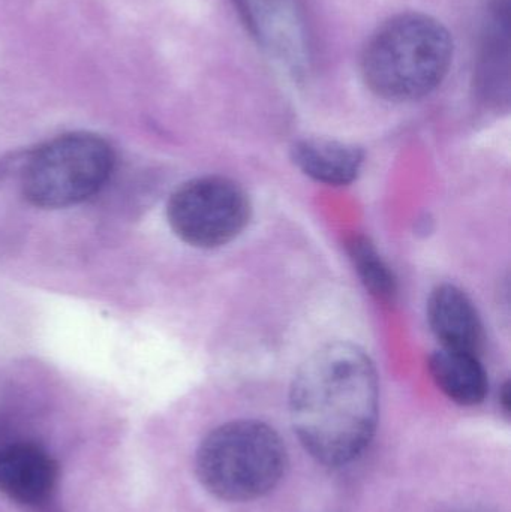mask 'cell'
Returning <instances> with one entry per match:
<instances>
[{
  "label": "cell",
  "instance_id": "5b68a950",
  "mask_svg": "<svg viewBox=\"0 0 511 512\" xmlns=\"http://www.w3.org/2000/svg\"><path fill=\"white\" fill-rule=\"evenodd\" d=\"M167 218L182 242L200 249L219 248L245 230L251 218V203L234 180L197 177L171 195Z\"/></svg>",
  "mask_w": 511,
  "mask_h": 512
},
{
  "label": "cell",
  "instance_id": "9c48e42d",
  "mask_svg": "<svg viewBox=\"0 0 511 512\" xmlns=\"http://www.w3.org/2000/svg\"><path fill=\"white\" fill-rule=\"evenodd\" d=\"M429 372L437 387L458 405H480L488 396V373L477 354L441 348L429 360Z\"/></svg>",
  "mask_w": 511,
  "mask_h": 512
},
{
  "label": "cell",
  "instance_id": "8992f818",
  "mask_svg": "<svg viewBox=\"0 0 511 512\" xmlns=\"http://www.w3.org/2000/svg\"><path fill=\"white\" fill-rule=\"evenodd\" d=\"M57 463L35 442H0V492L27 507H38L53 495Z\"/></svg>",
  "mask_w": 511,
  "mask_h": 512
},
{
  "label": "cell",
  "instance_id": "3957f363",
  "mask_svg": "<svg viewBox=\"0 0 511 512\" xmlns=\"http://www.w3.org/2000/svg\"><path fill=\"white\" fill-rule=\"evenodd\" d=\"M288 453L279 433L257 420L222 424L201 441L195 472L201 486L225 502H251L284 478Z\"/></svg>",
  "mask_w": 511,
  "mask_h": 512
},
{
  "label": "cell",
  "instance_id": "30bf717a",
  "mask_svg": "<svg viewBox=\"0 0 511 512\" xmlns=\"http://www.w3.org/2000/svg\"><path fill=\"white\" fill-rule=\"evenodd\" d=\"M347 251L366 289L378 300H392L396 294V279L374 243L366 237L353 236L348 240Z\"/></svg>",
  "mask_w": 511,
  "mask_h": 512
},
{
  "label": "cell",
  "instance_id": "8fae6325",
  "mask_svg": "<svg viewBox=\"0 0 511 512\" xmlns=\"http://www.w3.org/2000/svg\"><path fill=\"white\" fill-rule=\"evenodd\" d=\"M509 5L500 3L486 32V41L483 45L482 69L480 77L486 90L491 84H500L501 72L509 77L510 63V30H509Z\"/></svg>",
  "mask_w": 511,
  "mask_h": 512
},
{
  "label": "cell",
  "instance_id": "7a4b0ae2",
  "mask_svg": "<svg viewBox=\"0 0 511 512\" xmlns=\"http://www.w3.org/2000/svg\"><path fill=\"white\" fill-rule=\"evenodd\" d=\"M453 38L437 18L422 12L393 15L363 48L360 69L378 98L411 102L431 95L449 74Z\"/></svg>",
  "mask_w": 511,
  "mask_h": 512
},
{
  "label": "cell",
  "instance_id": "277c9868",
  "mask_svg": "<svg viewBox=\"0 0 511 512\" xmlns=\"http://www.w3.org/2000/svg\"><path fill=\"white\" fill-rule=\"evenodd\" d=\"M113 170L114 152L107 141L74 132L33 152L21 174V189L33 206L66 209L98 194Z\"/></svg>",
  "mask_w": 511,
  "mask_h": 512
},
{
  "label": "cell",
  "instance_id": "6da1fadb",
  "mask_svg": "<svg viewBox=\"0 0 511 512\" xmlns=\"http://www.w3.org/2000/svg\"><path fill=\"white\" fill-rule=\"evenodd\" d=\"M380 414L377 370L353 343H329L297 369L290 417L306 453L327 468H342L371 445Z\"/></svg>",
  "mask_w": 511,
  "mask_h": 512
},
{
  "label": "cell",
  "instance_id": "52a82bcc",
  "mask_svg": "<svg viewBox=\"0 0 511 512\" xmlns=\"http://www.w3.org/2000/svg\"><path fill=\"white\" fill-rule=\"evenodd\" d=\"M428 322L441 348L479 355L483 330L473 301L458 286L440 285L428 301Z\"/></svg>",
  "mask_w": 511,
  "mask_h": 512
},
{
  "label": "cell",
  "instance_id": "7c38bea8",
  "mask_svg": "<svg viewBox=\"0 0 511 512\" xmlns=\"http://www.w3.org/2000/svg\"><path fill=\"white\" fill-rule=\"evenodd\" d=\"M459 512H488V511H482V510H464Z\"/></svg>",
  "mask_w": 511,
  "mask_h": 512
},
{
  "label": "cell",
  "instance_id": "ba28073f",
  "mask_svg": "<svg viewBox=\"0 0 511 512\" xmlns=\"http://www.w3.org/2000/svg\"><path fill=\"white\" fill-rule=\"evenodd\" d=\"M291 158L303 174L329 186L350 185L363 165L360 147L329 138L297 141L291 149Z\"/></svg>",
  "mask_w": 511,
  "mask_h": 512
}]
</instances>
